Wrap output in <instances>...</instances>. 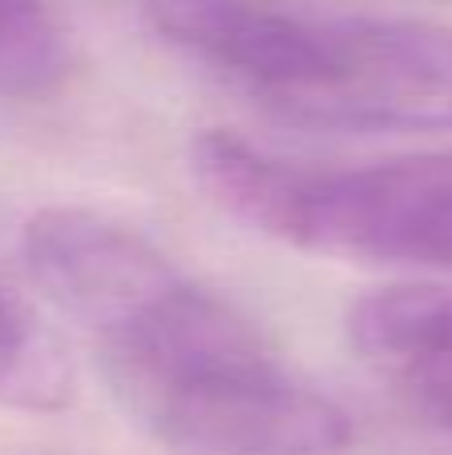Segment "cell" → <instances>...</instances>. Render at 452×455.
Here are the masks:
<instances>
[{
  "label": "cell",
  "instance_id": "1",
  "mask_svg": "<svg viewBox=\"0 0 452 455\" xmlns=\"http://www.w3.org/2000/svg\"><path fill=\"white\" fill-rule=\"evenodd\" d=\"M20 251L152 440L181 455H336L352 443L349 411L141 228L93 208H40Z\"/></svg>",
  "mask_w": 452,
  "mask_h": 455
},
{
  "label": "cell",
  "instance_id": "2",
  "mask_svg": "<svg viewBox=\"0 0 452 455\" xmlns=\"http://www.w3.org/2000/svg\"><path fill=\"white\" fill-rule=\"evenodd\" d=\"M168 48L269 116L333 132H452V24L296 0H141Z\"/></svg>",
  "mask_w": 452,
  "mask_h": 455
},
{
  "label": "cell",
  "instance_id": "3",
  "mask_svg": "<svg viewBox=\"0 0 452 455\" xmlns=\"http://www.w3.org/2000/svg\"><path fill=\"white\" fill-rule=\"evenodd\" d=\"M189 168L221 212L280 243L452 272V148L304 164L232 132H200Z\"/></svg>",
  "mask_w": 452,
  "mask_h": 455
},
{
  "label": "cell",
  "instance_id": "4",
  "mask_svg": "<svg viewBox=\"0 0 452 455\" xmlns=\"http://www.w3.org/2000/svg\"><path fill=\"white\" fill-rule=\"evenodd\" d=\"M349 344L384 387L452 427V283H397L357 299Z\"/></svg>",
  "mask_w": 452,
  "mask_h": 455
},
{
  "label": "cell",
  "instance_id": "5",
  "mask_svg": "<svg viewBox=\"0 0 452 455\" xmlns=\"http://www.w3.org/2000/svg\"><path fill=\"white\" fill-rule=\"evenodd\" d=\"M69 64V32L52 0H0V100H48Z\"/></svg>",
  "mask_w": 452,
  "mask_h": 455
},
{
  "label": "cell",
  "instance_id": "6",
  "mask_svg": "<svg viewBox=\"0 0 452 455\" xmlns=\"http://www.w3.org/2000/svg\"><path fill=\"white\" fill-rule=\"evenodd\" d=\"M72 395V371L52 331L0 283V408L52 411Z\"/></svg>",
  "mask_w": 452,
  "mask_h": 455
}]
</instances>
